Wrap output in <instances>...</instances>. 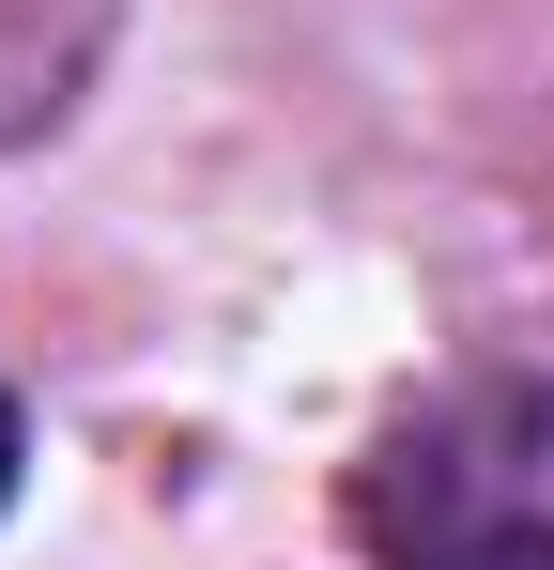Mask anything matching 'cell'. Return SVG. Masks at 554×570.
<instances>
[{
	"label": "cell",
	"instance_id": "cell-1",
	"mask_svg": "<svg viewBox=\"0 0 554 570\" xmlns=\"http://www.w3.org/2000/svg\"><path fill=\"white\" fill-rule=\"evenodd\" d=\"M369 570H554V385L462 371L355 463Z\"/></svg>",
	"mask_w": 554,
	"mask_h": 570
},
{
	"label": "cell",
	"instance_id": "cell-2",
	"mask_svg": "<svg viewBox=\"0 0 554 570\" xmlns=\"http://www.w3.org/2000/svg\"><path fill=\"white\" fill-rule=\"evenodd\" d=\"M16 478H31V416L0 401V509H16Z\"/></svg>",
	"mask_w": 554,
	"mask_h": 570
}]
</instances>
